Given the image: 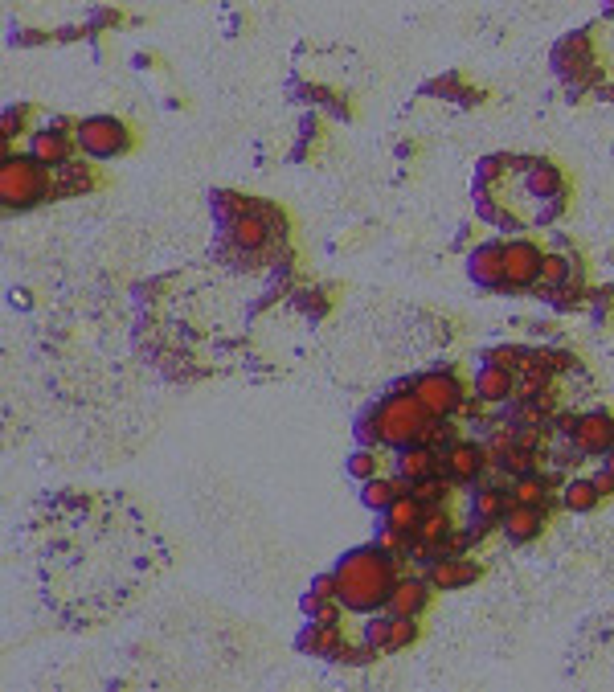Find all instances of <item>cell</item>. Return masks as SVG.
<instances>
[{"label": "cell", "instance_id": "1", "mask_svg": "<svg viewBox=\"0 0 614 692\" xmlns=\"http://www.w3.org/2000/svg\"><path fill=\"white\" fill-rule=\"evenodd\" d=\"M402 561L398 557H389L377 541L373 545H357V549H348L340 561H336V586H340V607L344 611H353V615H373L381 611L385 602H389V590L393 582H398L402 574Z\"/></svg>", "mask_w": 614, "mask_h": 692}, {"label": "cell", "instance_id": "2", "mask_svg": "<svg viewBox=\"0 0 614 692\" xmlns=\"http://www.w3.org/2000/svg\"><path fill=\"white\" fill-rule=\"evenodd\" d=\"M377 422H381V439L389 451H406L426 439L430 430V410L414 389H393L377 402Z\"/></svg>", "mask_w": 614, "mask_h": 692}, {"label": "cell", "instance_id": "3", "mask_svg": "<svg viewBox=\"0 0 614 692\" xmlns=\"http://www.w3.org/2000/svg\"><path fill=\"white\" fill-rule=\"evenodd\" d=\"M54 189V168L37 164L33 156H5L0 168V197L9 209H29L37 201H46Z\"/></svg>", "mask_w": 614, "mask_h": 692}, {"label": "cell", "instance_id": "4", "mask_svg": "<svg viewBox=\"0 0 614 692\" xmlns=\"http://www.w3.org/2000/svg\"><path fill=\"white\" fill-rule=\"evenodd\" d=\"M74 140H78V148L91 156V160H115V156H123L131 148V132H127L119 119H111V115L82 119L74 127Z\"/></svg>", "mask_w": 614, "mask_h": 692}, {"label": "cell", "instance_id": "5", "mask_svg": "<svg viewBox=\"0 0 614 692\" xmlns=\"http://www.w3.org/2000/svg\"><path fill=\"white\" fill-rule=\"evenodd\" d=\"M414 394L422 398V406L430 410V418H455L467 398H463V381L451 369H426L414 377Z\"/></svg>", "mask_w": 614, "mask_h": 692}, {"label": "cell", "instance_id": "6", "mask_svg": "<svg viewBox=\"0 0 614 692\" xmlns=\"http://www.w3.org/2000/svg\"><path fill=\"white\" fill-rule=\"evenodd\" d=\"M541 263H545V250L533 238H512L504 242V283L508 291H529L541 279Z\"/></svg>", "mask_w": 614, "mask_h": 692}, {"label": "cell", "instance_id": "7", "mask_svg": "<svg viewBox=\"0 0 614 692\" xmlns=\"http://www.w3.org/2000/svg\"><path fill=\"white\" fill-rule=\"evenodd\" d=\"M492 467V459H488V451H484V443H467V439H459V443H451L447 451H443V475L455 484V488H471V484H479L484 480V471Z\"/></svg>", "mask_w": 614, "mask_h": 692}, {"label": "cell", "instance_id": "8", "mask_svg": "<svg viewBox=\"0 0 614 692\" xmlns=\"http://www.w3.org/2000/svg\"><path fill=\"white\" fill-rule=\"evenodd\" d=\"M569 443H574L586 459H602L610 447H614V418L606 410H590V414H578L574 430H569Z\"/></svg>", "mask_w": 614, "mask_h": 692}, {"label": "cell", "instance_id": "9", "mask_svg": "<svg viewBox=\"0 0 614 692\" xmlns=\"http://www.w3.org/2000/svg\"><path fill=\"white\" fill-rule=\"evenodd\" d=\"M467 279L479 291H508V283H504V242H479L467 254Z\"/></svg>", "mask_w": 614, "mask_h": 692}, {"label": "cell", "instance_id": "10", "mask_svg": "<svg viewBox=\"0 0 614 692\" xmlns=\"http://www.w3.org/2000/svg\"><path fill=\"white\" fill-rule=\"evenodd\" d=\"M479 561H471V553H443V557H434L430 566H426V582L434 590H463L471 582H479Z\"/></svg>", "mask_w": 614, "mask_h": 692}, {"label": "cell", "instance_id": "11", "mask_svg": "<svg viewBox=\"0 0 614 692\" xmlns=\"http://www.w3.org/2000/svg\"><path fill=\"white\" fill-rule=\"evenodd\" d=\"M475 398L484 402V406H508L512 398H516V373L512 369H504V365H492V361H484L479 365V373H475Z\"/></svg>", "mask_w": 614, "mask_h": 692}, {"label": "cell", "instance_id": "12", "mask_svg": "<svg viewBox=\"0 0 614 692\" xmlns=\"http://www.w3.org/2000/svg\"><path fill=\"white\" fill-rule=\"evenodd\" d=\"M295 647L303 656H312V660H336L340 656V647H344V635H340V623H316V619H307L295 635Z\"/></svg>", "mask_w": 614, "mask_h": 692}, {"label": "cell", "instance_id": "13", "mask_svg": "<svg viewBox=\"0 0 614 692\" xmlns=\"http://www.w3.org/2000/svg\"><path fill=\"white\" fill-rule=\"evenodd\" d=\"M398 455V463H393V475L410 488V484H418V480H426V475H443V455H438L434 447H426V443H414V447H406V451H393Z\"/></svg>", "mask_w": 614, "mask_h": 692}, {"label": "cell", "instance_id": "14", "mask_svg": "<svg viewBox=\"0 0 614 692\" xmlns=\"http://www.w3.org/2000/svg\"><path fill=\"white\" fill-rule=\"evenodd\" d=\"M541 529H545V508H537V504H520V500H512V508L504 512V521H500V533H504L512 545H529V541H537Z\"/></svg>", "mask_w": 614, "mask_h": 692}, {"label": "cell", "instance_id": "15", "mask_svg": "<svg viewBox=\"0 0 614 692\" xmlns=\"http://www.w3.org/2000/svg\"><path fill=\"white\" fill-rule=\"evenodd\" d=\"M258 205H262V201H258ZM226 238H230L234 250H242V254H258V250H267V246L275 242L271 222L262 218V209H254V213H246V218L230 222V226H226Z\"/></svg>", "mask_w": 614, "mask_h": 692}, {"label": "cell", "instance_id": "16", "mask_svg": "<svg viewBox=\"0 0 614 692\" xmlns=\"http://www.w3.org/2000/svg\"><path fill=\"white\" fill-rule=\"evenodd\" d=\"M430 582L426 578H398L389 590V602H385V611L389 615H406V619H418L426 607H430Z\"/></svg>", "mask_w": 614, "mask_h": 692}, {"label": "cell", "instance_id": "17", "mask_svg": "<svg viewBox=\"0 0 614 692\" xmlns=\"http://www.w3.org/2000/svg\"><path fill=\"white\" fill-rule=\"evenodd\" d=\"M29 156L46 168H62V164H70V136H62L58 127L29 132Z\"/></svg>", "mask_w": 614, "mask_h": 692}, {"label": "cell", "instance_id": "18", "mask_svg": "<svg viewBox=\"0 0 614 692\" xmlns=\"http://www.w3.org/2000/svg\"><path fill=\"white\" fill-rule=\"evenodd\" d=\"M508 508H512V488H500V484H484V488H475V492H471V521L500 525Z\"/></svg>", "mask_w": 614, "mask_h": 692}, {"label": "cell", "instance_id": "19", "mask_svg": "<svg viewBox=\"0 0 614 692\" xmlns=\"http://www.w3.org/2000/svg\"><path fill=\"white\" fill-rule=\"evenodd\" d=\"M553 377H557L553 365L533 349V357L516 369V398H537V394H545V389H553Z\"/></svg>", "mask_w": 614, "mask_h": 692}, {"label": "cell", "instance_id": "20", "mask_svg": "<svg viewBox=\"0 0 614 692\" xmlns=\"http://www.w3.org/2000/svg\"><path fill=\"white\" fill-rule=\"evenodd\" d=\"M524 189H529L537 201H553V197H561V189H565L561 168L549 164V160H529V168H524Z\"/></svg>", "mask_w": 614, "mask_h": 692}, {"label": "cell", "instance_id": "21", "mask_svg": "<svg viewBox=\"0 0 614 692\" xmlns=\"http://www.w3.org/2000/svg\"><path fill=\"white\" fill-rule=\"evenodd\" d=\"M99 181H95V168L91 164H62V168H54V189H50V197H78V193H91Z\"/></svg>", "mask_w": 614, "mask_h": 692}, {"label": "cell", "instance_id": "22", "mask_svg": "<svg viewBox=\"0 0 614 692\" xmlns=\"http://www.w3.org/2000/svg\"><path fill=\"white\" fill-rule=\"evenodd\" d=\"M402 492H410V488L398 480V475H373V480L361 484V504H365L369 512H389L393 500H398Z\"/></svg>", "mask_w": 614, "mask_h": 692}, {"label": "cell", "instance_id": "23", "mask_svg": "<svg viewBox=\"0 0 614 692\" xmlns=\"http://www.w3.org/2000/svg\"><path fill=\"white\" fill-rule=\"evenodd\" d=\"M385 516V529H398V533H418V525H422V516H426V504L414 496V492H402L398 500H393V508L389 512H381Z\"/></svg>", "mask_w": 614, "mask_h": 692}, {"label": "cell", "instance_id": "24", "mask_svg": "<svg viewBox=\"0 0 614 692\" xmlns=\"http://www.w3.org/2000/svg\"><path fill=\"white\" fill-rule=\"evenodd\" d=\"M512 500H520V504H537V508H553V504H561V496H553V488H549V480L541 471H529V475H516L512 480Z\"/></svg>", "mask_w": 614, "mask_h": 692}, {"label": "cell", "instance_id": "25", "mask_svg": "<svg viewBox=\"0 0 614 692\" xmlns=\"http://www.w3.org/2000/svg\"><path fill=\"white\" fill-rule=\"evenodd\" d=\"M598 500H602V488L594 484V475H578V480H569L565 488H561V508L565 512H594L598 508Z\"/></svg>", "mask_w": 614, "mask_h": 692}, {"label": "cell", "instance_id": "26", "mask_svg": "<svg viewBox=\"0 0 614 692\" xmlns=\"http://www.w3.org/2000/svg\"><path fill=\"white\" fill-rule=\"evenodd\" d=\"M209 209H213V218L222 222V230H226L230 222H238V218H246V213H254L258 201L246 197V193H226V189H217L213 201H209Z\"/></svg>", "mask_w": 614, "mask_h": 692}, {"label": "cell", "instance_id": "27", "mask_svg": "<svg viewBox=\"0 0 614 692\" xmlns=\"http://www.w3.org/2000/svg\"><path fill=\"white\" fill-rule=\"evenodd\" d=\"M574 279V263H569L565 254H545V263H541V279H537V291H553V287H561V283H569Z\"/></svg>", "mask_w": 614, "mask_h": 692}, {"label": "cell", "instance_id": "28", "mask_svg": "<svg viewBox=\"0 0 614 692\" xmlns=\"http://www.w3.org/2000/svg\"><path fill=\"white\" fill-rule=\"evenodd\" d=\"M451 480H447V475H426V480H418V484H410V492L426 504V508H443L447 504V496H451Z\"/></svg>", "mask_w": 614, "mask_h": 692}, {"label": "cell", "instance_id": "29", "mask_svg": "<svg viewBox=\"0 0 614 692\" xmlns=\"http://www.w3.org/2000/svg\"><path fill=\"white\" fill-rule=\"evenodd\" d=\"M340 598H324L316 590L303 594V619H316V623H340Z\"/></svg>", "mask_w": 614, "mask_h": 692}, {"label": "cell", "instance_id": "30", "mask_svg": "<svg viewBox=\"0 0 614 692\" xmlns=\"http://www.w3.org/2000/svg\"><path fill=\"white\" fill-rule=\"evenodd\" d=\"M381 471V459H377V447H357L353 455H348V475L353 480H373V475Z\"/></svg>", "mask_w": 614, "mask_h": 692}, {"label": "cell", "instance_id": "31", "mask_svg": "<svg viewBox=\"0 0 614 692\" xmlns=\"http://www.w3.org/2000/svg\"><path fill=\"white\" fill-rule=\"evenodd\" d=\"M422 443L443 455L451 443H459V426H455L451 418H430V430H426V439H422Z\"/></svg>", "mask_w": 614, "mask_h": 692}, {"label": "cell", "instance_id": "32", "mask_svg": "<svg viewBox=\"0 0 614 692\" xmlns=\"http://www.w3.org/2000/svg\"><path fill=\"white\" fill-rule=\"evenodd\" d=\"M353 435H357V447H385V439H381V422H377V406L365 410V414H357Z\"/></svg>", "mask_w": 614, "mask_h": 692}, {"label": "cell", "instance_id": "33", "mask_svg": "<svg viewBox=\"0 0 614 692\" xmlns=\"http://www.w3.org/2000/svg\"><path fill=\"white\" fill-rule=\"evenodd\" d=\"M533 357V349H524V344H496V349H488L484 353V361H492V365H504V369H520L524 361Z\"/></svg>", "mask_w": 614, "mask_h": 692}, {"label": "cell", "instance_id": "34", "mask_svg": "<svg viewBox=\"0 0 614 692\" xmlns=\"http://www.w3.org/2000/svg\"><path fill=\"white\" fill-rule=\"evenodd\" d=\"M418 643V619L393 615V631H389V652H406V647Z\"/></svg>", "mask_w": 614, "mask_h": 692}, {"label": "cell", "instance_id": "35", "mask_svg": "<svg viewBox=\"0 0 614 692\" xmlns=\"http://www.w3.org/2000/svg\"><path fill=\"white\" fill-rule=\"evenodd\" d=\"M389 631H393V615H377L365 623V643L377 656H389Z\"/></svg>", "mask_w": 614, "mask_h": 692}, {"label": "cell", "instance_id": "36", "mask_svg": "<svg viewBox=\"0 0 614 692\" xmlns=\"http://www.w3.org/2000/svg\"><path fill=\"white\" fill-rule=\"evenodd\" d=\"M549 304L557 308V312H569V308H578L582 304V299H586V291H582V283L578 279H569V283H561V287H553L549 295Z\"/></svg>", "mask_w": 614, "mask_h": 692}, {"label": "cell", "instance_id": "37", "mask_svg": "<svg viewBox=\"0 0 614 692\" xmlns=\"http://www.w3.org/2000/svg\"><path fill=\"white\" fill-rule=\"evenodd\" d=\"M549 365H553V373H578L582 369V361L574 357V353H565V349H537Z\"/></svg>", "mask_w": 614, "mask_h": 692}, {"label": "cell", "instance_id": "38", "mask_svg": "<svg viewBox=\"0 0 614 692\" xmlns=\"http://www.w3.org/2000/svg\"><path fill=\"white\" fill-rule=\"evenodd\" d=\"M25 119H29V111H25V107L5 111V140H13V136H29V132H25Z\"/></svg>", "mask_w": 614, "mask_h": 692}, {"label": "cell", "instance_id": "39", "mask_svg": "<svg viewBox=\"0 0 614 692\" xmlns=\"http://www.w3.org/2000/svg\"><path fill=\"white\" fill-rule=\"evenodd\" d=\"M307 590H316V594H324V598H336V594H340L336 574H316V578H312V586H307Z\"/></svg>", "mask_w": 614, "mask_h": 692}, {"label": "cell", "instance_id": "40", "mask_svg": "<svg viewBox=\"0 0 614 692\" xmlns=\"http://www.w3.org/2000/svg\"><path fill=\"white\" fill-rule=\"evenodd\" d=\"M598 471H602V475H610V480H614V447L602 455V467H598Z\"/></svg>", "mask_w": 614, "mask_h": 692}, {"label": "cell", "instance_id": "41", "mask_svg": "<svg viewBox=\"0 0 614 692\" xmlns=\"http://www.w3.org/2000/svg\"><path fill=\"white\" fill-rule=\"evenodd\" d=\"M50 127H58V132H70V127H78V123L66 119V115H58V119H50Z\"/></svg>", "mask_w": 614, "mask_h": 692}]
</instances>
